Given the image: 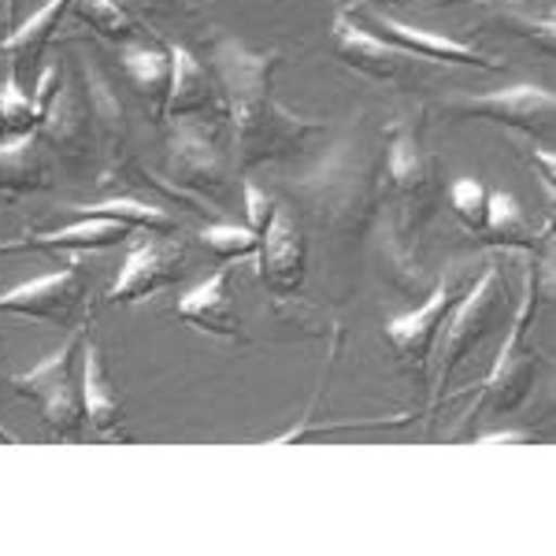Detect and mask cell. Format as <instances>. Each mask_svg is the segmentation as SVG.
I'll return each instance as SVG.
<instances>
[{
	"instance_id": "cell-1",
	"label": "cell",
	"mask_w": 556,
	"mask_h": 556,
	"mask_svg": "<svg viewBox=\"0 0 556 556\" xmlns=\"http://www.w3.org/2000/svg\"><path fill=\"white\" fill-rule=\"evenodd\" d=\"M282 52H256L238 38L212 45V67L223 86V104L235 119V160L253 167L264 160H286L304 149V138L323 130L319 119H304L275 97L271 75Z\"/></svg>"
},
{
	"instance_id": "cell-2",
	"label": "cell",
	"mask_w": 556,
	"mask_h": 556,
	"mask_svg": "<svg viewBox=\"0 0 556 556\" xmlns=\"http://www.w3.org/2000/svg\"><path fill=\"white\" fill-rule=\"evenodd\" d=\"M382 160L371 152H353L342 146V152L330 156L316 175L304 182V201H308L312 215L334 230H361L367 227V215L375 212L382 182Z\"/></svg>"
},
{
	"instance_id": "cell-3",
	"label": "cell",
	"mask_w": 556,
	"mask_h": 556,
	"mask_svg": "<svg viewBox=\"0 0 556 556\" xmlns=\"http://www.w3.org/2000/svg\"><path fill=\"white\" fill-rule=\"evenodd\" d=\"M501 308H505V290H501V271L497 264H490L486 271L475 278L471 290L460 293V301L453 304L450 319L442 327V361H438V379H434V397H430V408L434 412L445 397V386H450L453 371L460 367L468 356L486 342V334L493 330V323L501 319Z\"/></svg>"
},
{
	"instance_id": "cell-4",
	"label": "cell",
	"mask_w": 556,
	"mask_h": 556,
	"mask_svg": "<svg viewBox=\"0 0 556 556\" xmlns=\"http://www.w3.org/2000/svg\"><path fill=\"white\" fill-rule=\"evenodd\" d=\"M78 342L71 338L64 349H56L52 356H45L41 364H34L30 371L12 375V386L30 397L34 405L41 408L45 427L56 438H83L86 430V412H83V386L75 382V371H71V361H75Z\"/></svg>"
},
{
	"instance_id": "cell-5",
	"label": "cell",
	"mask_w": 556,
	"mask_h": 556,
	"mask_svg": "<svg viewBox=\"0 0 556 556\" xmlns=\"http://www.w3.org/2000/svg\"><path fill=\"white\" fill-rule=\"evenodd\" d=\"M382 178L390 182L393 197L401 204V230H416L419 223L430 215V204L438 197V160L424 152V146L416 141V134L397 127L390 138L382 160Z\"/></svg>"
},
{
	"instance_id": "cell-6",
	"label": "cell",
	"mask_w": 556,
	"mask_h": 556,
	"mask_svg": "<svg viewBox=\"0 0 556 556\" xmlns=\"http://www.w3.org/2000/svg\"><path fill=\"white\" fill-rule=\"evenodd\" d=\"M534 271L527 275V290H523V301H519V312L516 319L508 323V338L501 345V356L493 364V371L486 375L482 382V408H493V412H513L527 401L534 386V371H538V353L534 349H523V334H527V323L534 316Z\"/></svg>"
},
{
	"instance_id": "cell-7",
	"label": "cell",
	"mask_w": 556,
	"mask_h": 556,
	"mask_svg": "<svg viewBox=\"0 0 556 556\" xmlns=\"http://www.w3.org/2000/svg\"><path fill=\"white\" fill-rule=\"evenodd\" d=\"M442 112L460 115V119H486L501 123L508 130H523L531 138H553V119H556V97L553 89L542 86H508L497 93L482 97H456L445 101Z\"/></svg>"
},
{
	"instance_id": "cell-8",
	"label": "cell",
	"mask_w": 556,
	"mask_h": 556,
	"mask_svg": "<svg viewBox=\"0 0 556 556\" xmlns=\"http://www.w3.org/2000/svg\"><path fill=\"white\" fill-rule=\"evenodd\" d=\"M83 304H86L83 264H67L60 271L30 278V282H20L8 293H0V312L34 323H49V327H71V323H78Z\"/></svg>"
},
{
	"instance_id": "cell-9",
	"label": "cell",
	"mask_w": 556,
	"mask_h": 556,
	"mask_svg": "<svg viewBox=\"0 0 556 556\" xmlns=\"http://www.w3.org/2000/svg\"><path fill=\"white\" fill-rule=\"evenodd\" d=\"M330 45H334V56L342 60L345 67L361 71V75L375 78V83H405V78L416 71V64H427V60L412 56V52L397 49V45L382 41L379 34L364 30L361 23L349 15L345 0L334 4V20H330Z\"/></svg>"
},
{
	"instance_id": "cell-10",
	"label": "cell",
	"mask_w": 556,
	"mask_h": 556,
	"mask_svg": "<svg viewBox=\"0 0 556 556\" xmlns=\"http://www.w3.org/2000/svg\"><path fill=\"white\" fill-rule=\"evenodd\" d=\"M460 293H464L460 278H442V282L434 286V293H430L416 312L386 323V342H390V349L397 353L401 364H408V367H416L419 375H427L430 353H434V345L442 342V327H445V319H450L453 304L460 301Z\"/></svg>"
},
{
	"instance_id": "cell-11",
	"label": "cell",
	"mask_w": 556,
	"mask_h": 556,
	"mask_svg": "<svg viewBox=\"0 0 556 556\" xmlns=\"http://www.w3.org/2000/svg\"><path fill=\"white\" fill-rule=\"evenodd\" d=\"M186 275V249L178 241H160L149 238L141 245L130 249V256L123 260L115 282L108 286L104 304H134L146 301L152 293L175 286Z\"/></svg>"
},
{
	"instance_id": "cell-12",
	"label": "cell",
	"mask_w": 556,
	"mask_h": 556,
	"mask_svg": "<svg viewBox=\"0 0 556 556\" xmlns=\"http://www.w3.org/2000/svg\"><path fill=\"white\" fill-rule=\"evenodd\" d=\"M256 275L275 298H293L304 286V264H308V245L304 235L286 208H275L271 223L264 227L256 245Z\"/></svg>"
},
{
	"instance_id": "cell-13",
	"label": "cell",
	"mask_w": 556,
	"mask_h": 556,
	"mask_svg": "<svg viewBox=\"0 0 556 556\" xmlns=\"http://www.w3.org/2000/svg\"><path fill=\"white\" fill-rule=\"evenodd\" d=\"M367 20L375 23V30H379L382 41L397 45V49L412 52V56L427 60V64H460V67H479V71L505 67L501 60L482 56V52L471 49V45H464L456 38H442V34H430V30H419V26H408V23L393 20V15H386V12H367Z\"/></svg>"
},
{
	"instance_id": "cell-14",
	"label": "cell",
	"mask_w": 556,
	"mask_h": 556,
	"mask_svg": "<svg viewBox=\"0 0 556 556\" xmlns=\"http://www.w3.org/2000/svg\"><path fill=\"white\" fill-rule=\"evenodd\" d=\"M230 275H235V267L223 264L212 278H204L201 286H193L186 298H178L175 316L197 330H204V334L241 338V319H238L235 301H230Z\"/></svg>"
},
{
	"instance_id": "cell-15",
	"label": "cell",
	"mask_w": 556,
	"mask_h": 556,
	"mask_svg": "<svg viewBox=\"0 0 556 556\" xmlns=\"http://www.w3.org/2000/svg\"><path fill=\"white\" fill-rule=\"evenodd\" d=\"M83 412H86V427L93 430L97 438L127 442L123 401H119V393H115L112 379H108L101 349L93 342H86V349H83Z\"/></svg>"
},
{
	"instance_id": "cell-16",
	"label": "cell",
	"mask_w": 556,
	"mask_h": 556,
	"mask_svg": "<svg viewBox=\"0 0 556 556\" xmlns=\"http://www.w3.org/2000/svg\"><path fill=\"white\" fill-rule=\"evenodd\" d=\"M134 227L119 219H101V215H75L64 230H45V235H26L15 241H0V256L26 253V249H45V253H60V249H108L123 245Z\"/></svg>"
},
{
	"instance_id": "cell-17",
	"label": "cell",
	"mask_w": 556,
	"mask_h": 556,
	"mask_svg": "<svg viewBox=\"0 0 556 556\" xmlns=\"http://www.w3.org/2000/svg\"><path fill=\"white\" fill-rule=\"evenodd\" d=\"M172 89H167L164 115L167 119H190V115H208L223 108V89L212 86L208 71L201 60L182 45H172Z\"/></svg>"
},
{
	"instance_id": "cell-18",
	"label": "cell",
	"mask_w": 556,
	"mask_h": 556,
	"mask_svg": "<svg viewBox=\"0 0 556 556\" xmlns=\"http://www.w3.org/2000/svg\"><path fill=\"white\" fill-rule=\"evenodd\" d=\"M41 138L52 141V149L64 156H83L89 152V138H93V108L75 86H64L52 93V101L45 104V119L38 127Z\"/></svg>"
},
{
	"instance_id": "cell-19",
	"label": "cell",
	"mask_w": 556,
	"mask_h": 556,
	"mask_svg": "<svg viewBox=\"0 0 556 556\" xmlns=\"http://www.w3.org/2000/svg\"><path fill=\"white\" fill-rule=\"evenodd\" d=\"M175 141H172V175L182 186H197V190H223L227 178V164H223L219 149L212 146L208 134H201L193 123L175 119Z\"/></svg>"
},
{
	"instance_id": "cell-20",
	"label": "cell",
	"mask_w": 556,
	"mask_h": 556,
	"mask_svg": "<svg viewBox=\"0 0 556 556\" xmlns=\"http://www.w3.org/2000/svg\"><path fill=\"white\" fill-rule=\"evenodd\" d=\"M49 175V152L41 149L38 130L0 146V201H12V197L30 190H45L52 182Z\"/></svg>"
},
{
	"instance_id": "cell-21",
	"label": "cell",
	"mask_w": 556,
	"mask_h": 556,
	"mask_svg": "<svg viewBox=\"0 0 556 556\" xmlns=\"http://www.w3.org/2000/svg\"><path fill=\"white\" fill-rule=\"evenodd\" d=\"M67 8H71V0H49L41 12H34L30 20L23 26H15V30L0 41V52H4V60H8V75H15L23 83V71L38 64L41 52L49 49V41L56 38L60 20H64Z\"/></svg>"
},
{
	"instance_id": "cell-22",
	"label": "cell",
	"mask_w": 556,
	"mask_h": 556,
	"mask_svg": "<svg viewBox=\"0 0 556 556\" xmlns=\"http://www.w3.org/2000/svg\"><path fill=\"white\" fill-rule=\"evenodd\" d=\"M123 75L138 89L141 97H149L156 104V112L164 115L167 89H172V52L152 49V45H127L119 56Z\"/></svg>"
},
{
	"instance_id": "cell-23",
	"label": "cell",
	"mask_w": 556,
	"mask_h": 556,
	"mask_svg": "<svg viewBox=\"0 0 556 556\" xmlns=\"http://www.w3.org/2000/svg\"><path fill=\"white\" fill-rule=\"evenodd\" d=\"M482 241H490V245H513V249H531L534 253V230L531 223H527L523 208H519V201L513 193H490L486 197V223H482Z\"/></svg>"
},
{
	"instance_id": "cell-24",
	"label": "cell",
	"mask_w": 556,
	"mask_h": 556,
	"mask_svg": "<svg viewBox=\"0 0 556 556\" xmlns=\"http://www.w3.org/2000/svg\"><path fill=\"white\" fill-rule=\"evenodd\" d=\"M75 20L93 26L108 41H134L138 38V23L119 8V0H75Z\"/></svg>"
},
{
	"instance_id": "cell-25",
	"label": "cell",
	"mask_w": 556,
	"mask_h": 556,
	"mask_svg": "<svg viewBox=\"0 0 556 556\" xmlns=\"http://www.w3.org/2000/svg\"><path fill=\"white\" fill-rule=\"evenodd\" d=\"M71 215H101V219H119L127 227H146V230H172L175 219L167 212L152 208L141 201H104V204H71Z\"/></svg>"
},
{
	"instance_id": "cell-26",
	"label": "cell",
	"mask_w": 556,
	"mask_h": 556,
	"mask_svg": "<svg viewBox=\"0 0 556 556\" xmlns=\"http://www.w3.org/2000/svg\"><path fill=\"white\" fill-rule=\"evenodd\" d=\"M208 245V253H215L223 264H235V260H245L256 253L260 245V235L249 227H238V223H212L197 235Z\"/></svg>"
},
{
	"instance_id": "cell-27",
	"label": "cell",
	"mask_w": 556,
	"mask_h": 556,
	"mask_svg": "<svg viewBox=\"0 0 556 556\" xmlns=\"http://www.w3.org/2000/svg\"><path fill=\"white\" fill-rule=\"evenodd\" d=\"M486 197L490 193L479 178H453L450 182V204L468 230H482V223H486Z\"/></svg>"
},
{
	"instance_id": "cell-28",
	"label": "cell",
	"mask_w": 556,
	"mask_h": 556,
	"mask_svg": "<svg viewBox=\"0 0 556 556\" xmlns=\"http://www.w3.org/2000/svg\"><path fill=\"white\" fill-rule=\"evenodd\" d=\"M497 23L505 26L508 34H519L523 41H531L542 56H553V52H556V20H553V12H545V15L508 12V15H501Z\"/></svg>"
},
{
	"instance_id": "cell-29",
	"label": "cell",
	"mask_w": 556,
	"mask_h": 556,
	"mask_svg": "<svg viewBox=\"0 0 556 556\" xmlns=\"http://www.w3.org/2000/svg\"><path fill=\"white\" fill-rule=\"evenodd\" d=\"M278 204L267 197L264 190H260L256 182H245V227L249 230H256V235H264V227L271 223V215H275Z\"/></svg>"
},
{
	"instance_id": "cell-30",
	"label": "cell",
	"mask_w": 556,
	"mask_h": 556,
	"mask_svg": "<svg viewBox=\"0 0 556 556\" xmlns=\"http://www.w3.org/2000/svg\"><path fill=\"white\" fill-rule=\"evenodd\" d=\"M4 141H15V138H12V127H8V115H4V104H0V146H4Z\"/></svg>"
},
{
	"instance_id": "cell-31",
	"label": "cell",
	"mask_w": 556,
	"mask_h": 556,
	"mask_svg": "<svg viewBox=\"0 0 556 556\" xmlns=\"http://www.w3.org/2000/svg\"><path fill=\"white\" fill-rule=\"evenodd\" d=\"M453 4H468V0H430V8H453Z\"/></svg>"
},
{
	"instance_id": "cell-32",
	"label": "cell",
	"mask_w": 556,
	"mask_h": 556,
	"mask_svg": "<svg viewBox=\"0 0 556 556\" xmlns=\"http://www.w3.org/2000/svg\"><path fill=\"white\" fill-rule=\"evenodd\" d=\"M156 4H172V0H156Z\"/></svg>"
},
{
	"instance_id": "cell-33",
	"label": "cell",
	"mask_w": 556,
	"mask_h": 556,
	"mask_svg": "<svg viewBox=\"0 0 556 556\" xmlns=\"http://www.w3.org/2000/svg\"><path fill=\"white\" fill-rule=\"evenodd\" d=\"M397 4H408V0H397Z\"/></svg>"
},
{
	"instance_id": "cell-34",
	"label": "cell",
	"mask_w": 556,
	"mask_h": 556,
	"mask_svg": "<svg viewBox=\"0 0 556 556\" xmlns=\"http://www.w3.org/2000/svg\"><path fill=\"white\" fill-rule=\"evenodd\" d=\"M0 438H4V430H0Z\"/></svg>"
}]
</instances>
